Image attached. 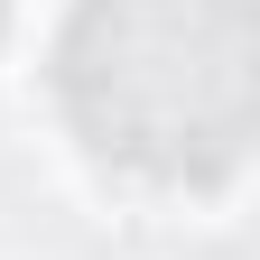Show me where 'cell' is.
<instances>
[{
	"instance_id": "7a4b0ae2",
	"label": "cell",
	"mask_w": 260,
	"mask_h": 260,
	"mask_svg": "<svg viewBox=\"0 0 260 260\" xmlns=\"http://www.w3.org/2000/svg\"><path fill=\"white\" fill-rule=\"evenodd\" d=\"M0 38H10V0H0Z\"/></svg>"
},
{
	"instance_id": "6da1fadb",
	"label": "cell",
	"mask_w": 260,
	"mask_h": 260,
	"mask_svg": "<svg viewBox=\"0 0 260 260\" xmlns=\"http://www.w3.org/2000/svg\"><path fill=\"white\" fill-rule=\"evenodd\" d=\"M56 93L84 149L214 186L260 130V0H75Z\"/></svg>"
}]
</instances>
